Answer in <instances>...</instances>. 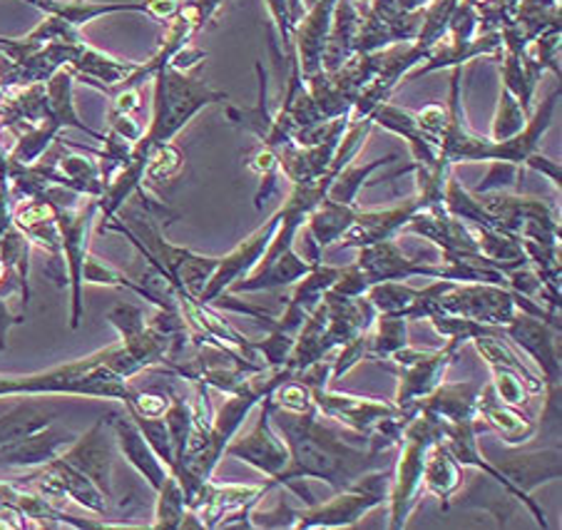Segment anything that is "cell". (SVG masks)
<instances>
[{"label":"cell","mask_w":562,"mask_h":530,"mask_svg":"<svg viewBox=\"0 0 562 530\" xmlns=\"http://www.w3.org/2000/svg\"><path fill=\"white\" fill-rule=\"evenodd\" d=\"M294 379L304 381L308 386L318 416L331 418V421L346 426V429L353 433L371 436L383 418L401 416L398 406L383 402V398L331 392V357L316 361V364L304 369L302 374H296Z\"/></svg>","instance_id":"5"},{"label":"cell","mask_w":562,"mask_h":530,"mask_svg":"<svg viewBox=\"0 0 562 530\" xmlns=\"http://www.w3.org/2000/svg\"><path fill=\"white\" fill-rule=\"evenodd\" d=\"M391 466L363 473L351 486L336 490L326 504H314L299 510L294 528H349L369 514V510L389 504Z\"/></svg>","instance_id":"6"},{"label":"cell","mask_w":562,"mask_h":530,"mask_svg":"<svg viewBox=\"0 0 562 530\" xmlns=\"http://www.w3.org/2000/svg\"><path fill=\"white\" fill-rule=\"evenodd\" d=\"M428 3H430V0H396V5L401 8V11H406V13L424 11Z\"/></svg>","instance_id":"55"},{"label":"cell","mask_w":562,"mask_h":530,"mask_svg":"<svg viewBox=\"0 0 562 530\" xmlns=\"http://www.w3.org/2000/svg\"><path fill=\"white\" fill-rule=\"evenodd\" d=\"M371 290V282L369 277L361 272L359 264H346L339 269V277H336V282L331 284L334 294H341V296H367V292Z\"/></svg>","instance_id":"52"},{"label":"cell","mask_w":562,"mask_h":530,"mask_svg":"<svg viewBox=\"0 0 562 530\" xmlns=\"http://www.w3.org/2000/svg\"><path fill=\"white\" fill-rule=\"evenodd\" d=\"M560 95H562V90L558 86L546 100L540 102L538 108H532V113L528 115L526 125H522L520 133H515L508 139H501V143H493L488 162H493V160L513 162L522 170V167H526V162H528V157L532 153H538L540 139L546 137V133L552 127V120H555V110L560 105Z\"/></svg>","instance_id":"23"},{"label":"cell","mask_w":562,"mask_h":530,"mask_svg":"<svg viewBox=\"0 0 562 530\" xmlns=\"http://www.w3.org/2000/svg\"><path fill=\"white\" fill-rule=\"evenodd\" d=\"M446 133L440 139L438 155L443 157L448 165H463V162H488L491 155V137H483L471 129L465 120V105H463V68L451 70V86H448V105H446Z\"/></svg>","instance_id":"16"},{"label":"cell","mask_w":562,"mask_h":530,"mask_svg":"<svg viewBox=\"0 0 562 530\" xmlns=\"http://www.w3.org/2000/svg\"><path fill=\"white\" fill-rule=\"evenodd\" d=\"M477 394H481V386H477L475 381H456V384L440 381L434 392L418 398L414 404V411L434 416L438 424L473 421V418H477Z\"/></svg>","instance_id":"27"},{"label":"cell","mask_w":562,"mask_h":530,"mask_svg":"<svg viewBox=\"0 0 562 530\" xmlns=\"http://www.w3.org/2000/svg\"><path fill=\"white\" fill-rule=\"evenodd\" d=\"M501 334L522 353H528L532 364L540 369V379L546 388L560 386V329L530 314L515 312L513 319L501 327Z\"/></svg>","instance_id":"17"},{"label":"cell","mask_w":562,"mask_h":530,"mask_svg":"<svg viewBox=\"0 0 562 530\" xmlns=\"http://www.w3.org/2000/svg\"><path fill=\"white\" fill-rule=\"evenodd\" d=\"M420 207H426V202L414 194V198L401 200L393 207L383 210H359L356 212L353 225L344 232L341 239L336 241L339 249H361L376 241L396 239L398 232H404L408 219L416 215Z\"/></svg>","instance_id":"20"},{"label":"cell","mask_w":562,"mask_h":530,"mask_svg":"<svg viewBox=\"0 0 562 530\" xmlns=\"http://www.w3.org/2000/svg\"><path fill=\"white\" fill-rule=\"evenodd\" d=\"M130 392V381L112 369V343L86 359H75L37 374H0V396H86L115 398L125 404Z\"/></svg>","instance_id":"3"},{"label":"cell","mask_w":562,"mask_h":530,"mask_svg":"<svg viewBox=\"0 0 562 530\" xmlns=\"http://www.w3.org/2000/svg\"><path fill=\"white\" fill-rule=\"evenodd\" d=\"M98 200L86 198L78 207L58 210V229H60V245H63V259L65 272H68L70 284V329H78L82 322V264L88 257V237L92 219L98 215Z\"/></svg>","instance_id":"10"},{"label":"cell","mask_w":562,"mask_h":530,"mask_svg":"<svg viewBox=\"0 0 562 530\" xmlns=\"http://www.w3.org/2000/svg\"><path fill=\"white\" fill-rule=\"evenodd\" d=\"M356 31H359V8L351 0H339L334 8L331 31L322 55V70L331 72L351 58Z\"/></svg>","instance_id":"34"},{"label":"cell","mask_w":562,"mask_h":530,"mask_svg":"<svg viewBox=\"0 0 562 530\" xmlns=\"http://www.w3.org/2000/svg\"><path fill=\"white\" fill-rule=\"evenodd\" d=\"M277 227H279V217L274 212V217H269L257 232H251L247 239H241L239 245L232 249V252L220 257L217 269H214L212 279L207 282V286H204V292L200 294V300L196 302L212 304L214 300H220V296L227 292L234 282L245 279L251 269L259 264V259L265 257Z\"/></svg>","instance_id":"19"},{"label":"cell","mask_w":562,"mask_h":530,"mask_svg":"<svg viewBox=\"0 0 562 530\" xmlns=\"http://www.w3.org/2000/svg\"><path fill=\"white\" fill-rule=\"evenodd\" d=\"M420 21H424V11L406 13L396 5V0H369V11H359L353 53H373L396 43L416 41Z\"/></svg>","instance_id":"15"},{"label":"cell","mask_w":562,"mask_h":530,"mask_svg":"<svg viewBox=\"0 0 562 530\" xmlns=\"http://www.w3.org/2000/svg\"><path fill=\"white\" fill-rule=\"evenodd\" d=\"M339 0H314V5L302 15L292 33V48L296 55L302 78H308L312 72L322 70V55L326 48V38L331 31L334 8Z\"/></svg>","instance_id":"24"},{"label":"cell","mask_w":562,"mask_h":530,"mask_svg":"<svg viewBox=\"0 0 562 530\" xmlns=\"http://www.w3.org/2000/svg\"><path fill=\"white\" fill-rule=\"evenodd\" d=\"M522 38L532 43L540 33L560 25V0H518L513 21Z\"/></svg>","instance_id":"38"},{"label":"cell","mask_w":562,"mask_h":530,"mask_svg":"<svg viewBox=\"0 0 562 530\" xmlns=\"http://www.w3.org/2000/svg\"><path fill=\"white\" fill-rule=\"evenodd\" d=\"M155 493H157V506H155L153 528L177 530L182 526V518L187 514V498H184L180 481H177L170 473V476L165 478L162 486H159Z\"/></svg>","instance_id":"40"},{"label":"cell","mask_w":562,"mask_h":530,"mask_svg":"<svg viewBox=\"0 0 562 530\" xmlns=\"http://www.w3.org/2000/svg\"><path fill=\"white\" fill-rule=\"evenodd\" d=\"M488 461L503 473V478L510 483L515 498L530 510L540 528H550L546 510H542L538 506V500L532 498V490L538 486H546L550 481H560V446L540 451H501L495 459Z\"/></svg>","instance_id":"8"},{"label":"cell","mask_w":562,"mask_h":530,"mask_svg":"<svg viewBox=\"0 0 562 530\" xmlns=\"http://www.w3.org/2000/svg\"><path fill=\"white\" fill-rule=\"evenodd\" d=\"M0 262L5 264L8 272L21 279L25 292H31L27 284V272H31V241L15 225L0 232Z\"/></svg>","instance_id":"41"},{"label":"cell","mask_w":562,"mask_h":530,"mask_svg":"<svg viewBox=\"0 0 562 530\" xmlns=\"http://www.w3.org/2000/svg\"><path fill=\"white\" fill-rule=\"evenodd\" d=\"M356 212H359V207H353V204H341L331 198H324L312 215H308L306 227L308 235H312L314 257L318 262H322L324 249L334 247L344 232L353 225Z\"/></svg>","instance_id":"33"},{"label":"cell","mask_w":562,"mask_h":530,"mask_svg":"<svg viewBox=\"0 0 562 530\" xmlns=\"http://www.w3.org/2000/svg\"><path fill=\"white\" fill-rule=\"evenodd\" d=\"M115 455H117V443H115V433H112V424L108 414L98 418L86 433H78V439H75L68 449L60 453V459L95 483L112 504V500H115V488H112Z\"/></svg>","instance_id":"12"},{"label":"cell","mask_w":562,"mask_h":530,"mask_svg":"<svg viewBox=\"0 0 562 530\" xmlns=\"http://www.w3.org/2000/svg\"><path fill=\"white\" fill-rule=\"evenodd\" d=\"M473 343L485 364L491 367V384L505 404L522 408L530 404V398L542 396V392H546L542 379L522 364L503 334H485V337H475Z\"/></svg>","instance_id":"9"},{"label":"cell","mask_w":562,"mask_h":530,"mask_svg":"<svg viewBox=\"0 0 562 530\" xmlns=\"http://www.w3.org/2000/svg\"><path fill=\"white\" fill-rule=\"evenodd\" d=\"M560 35L562 27H550V31L540 33L536 41L526 45V53L536 60L542 70L555 72L560 80Z\"/></svg>","instance_id":"48"},{"label":"cell","mask_w":562,"mask_h":530,"mask_svg":"<svg viewBox=\"0 0 562 530\" xmlns=\"http://www.w3.org/2000/svg\"><path fill=\"white\" fill-rule=\"evenodd\" d=\"M356 264L369 277L371 286L379 282H408L414 277L443 279V262L434 259H418L406 255L396 239L376 241V245L361 247Z\"/></svg>","instance_id":"18"},{"label":"cell","mask_w":562,"mask_h":530,"mask_svg":"<svg viewBox=\"0 0 562 530\" xmlns=\"http://www.w3.org/2000/svg\"><path fill=\"white\" fill-rule=\"evenodd\" d=\"M475 414L485 421V429L501 436L505 446H526L528 441H532V436L538 433L536 421H530V416L518 411V406L505 404L503 398L495 394L493 384L481 386Z\"/></svg>","instance_id":"26"},{"label":"cell","mask_w":562,"mask_h":530,"mask_svg":"<svg viewBox=\"0 0 562 530\" xmlns=\"http://www.w3.org/2000/svg\"><path fill=\"white\" fill-rule=\"evenodd\" d=\"M271 424L286 443L289 463L277 478L267 483L271 490L279 486L292 490L304 506L316 504L306 481H324L334 490H341L359 481L363 473L391 466V453L398 449L396 441L381 433L353 441L351 436L318 421L316 408L306 414H292L271 406Z\"/></svg>","instance_id":"1"},{"label":"cell","mask_w":562,"mask_h":530,"mask_svg":"<svg viewBox=\"0 0 562 530\" xmlns=\"http://www.w3.org/2000/svg\"><path fill=\"white\" fill-rule=\"evenodd\" d=\"M398 162V155H386V157H379V160L367 162V165H359V162H349L344 167V170L334 177V182L329 184V192H326V198H331L341 204H353L356 207V200H359V192L371 184V177L373 172H379L381 167Z\"/></svg>","instance_id":"37"},{"label":"cell","mask_w":562,"mask_h":530,"mask_svg":"<svg viewBox=\"0 0 562 530\" xmlns=\"http://www.w3.org/2000/svg\"><path fill=\"white\" fill-rule=\"evenodd\" d=\"M130 414V411H127ZM133 421L137 424V429L143 431L147 443L153 446V451L159 455V461L165 463L172 473L175 466V446H172V436L170 429H167L165 416H139V414H130Z\"/></svg>","instance_id":"44"},{"label":"cell","mask_w":562,"mask_h":530,"mask_svg":"<svg viewBox=\"0 0 562 530\" xmlns=\"http://www.w3.org/2000/svg\"><path fill=\"white\" fill-rule=\"evenodd\" d=\"M68 68L88 86L98 90L120 88L123 82L137 70V63H130L123 58H112V55L92 48L88 41H82L75 50Z\"/></svg>","instance_id":"29"},{"label":"cell","mask_w":562,"mask_h":530,"mask_svg":"<svg viewBox=\"0 0 562 530\" xmlns=\"http://www.w3.org/2000/svg\"><path fill=\"white\" fill-rule=\"evenodd\" d=\"M339 269L341 267H336V264L316 262L312 267V272L299 279V284L294 286L292 296H286V302L299 306V309L306 312V314L314 312L316 304L324 300V294L331 290L336 277H339Z\"/></svg>","instance_id":"39"},{"label":"cell","mask_w":562,"mask_h":530,"mask_svg":"<svg viewBox=\"0 0 562 530\" xmlns=\"http://www.w3.org/2000/svg\"><path fill=\"white\" fill-rule=\"evenodd\" d=\"M463 349V341L458 339H446L440 349H416V347H404L396 353H391L393 371L398 376V394L396 404L401 416L411 418L414 411V404L418 398L434 392V388L443 381L446 369L453 364L458 351Z\"/></svg>","instance_id":"7"},{"label":"cell","mask_w":562,"mask_h":530,"mask_svg":"<svg viewBox=\"0 0 562 530\" xmlns=\"http://www.w3.org/2000/svg\"><path fill=\"white\" fill-rule=\"evenodd\" d=\"M82 282L100 284V286H117V290H130V292H135L137 296H143V300H147L149 304H155V296L149 294L143 284L133 282V279L125 277L123 272H117L115 267L105 264L102 259L92 257L90 252L86 257V264H82Z\"/></svg>","instance_id":"42"},{"label":"cell","mask_w":562,"mask_h":530,"mask_svg":"<svg viewBox=\"0 0 562 530\" xmlns=\"http://www.w3.org/2000/svg\"><path fill=\"white\" fill-rule=\"evenodd\" d=\"M526 167H530V170H536V172H540V174H546L548 180L555 184L558 188V192H560V180H562V170H560V162H555V160H550V157H546V155H540V153H532L530 157H528V162H526Z\"/></svg>","instance_id":"54"},{"label":"cell","mask_w":562,"mask_h":530,"mask_svg":"<svg viewBox=\"0 0 562 530\" xmlns=\"http://www.w3.org/2000/svg\"><path fill=\"white\" fill-rule=\"evenodd\" d=\"M182 165H184V155L180 147H177L175 143H167L162 147H157V150L149 155L147 167H145V180L155 182V184L170 182L177 174H180Z\"/></svg>","instance_id":"46"},{"label":"cell","mask_w":562,"mask_h":530,"mask_svg":"<svg viewBox=\"0 0 562 530\" xmlns=\"http://www.w3.org/2000/svg\"><path fill=\"white\" fill-rule=\"evenodd\" d=\"M526 110L520 108V102L515 100L513 92L501 86V102H498V113H495L493 120V133L491 139L493 143H501V139H508L515 133H520L522 125H526Z\"/></svg>","instance_id":"45"},{"label":"cell","mask_w":562,"mask_h":530,"mask_svg":"<svg viewBox=\"0 0 562 530\" xmlns=\"http://www.w3.org/2000/svg\"><path fill=\"white\" fill-rule=\"evenodd\" d=\"M316 262L306 259L296 252V249H286L281 252L277 259H271L265 267H255L251 272L234 282L229 286V294H255V292H269V290H279V286H289L299 282V279L306 277L312 272V267Z\"/></svg>","instance_id":"28"},{"label":"cell","mask_w":562,"mask_h":530,"mask_svg":"<svg viewBox=\"0 0 562 530\" xmlns=\"http://www.w3.org/2000/svg\"><path fill=\"white\" fill-rule=\"evenodd\" d=\"M299 508H292V500L284 496L279 500L277 508L259 510L257 506L249 510L251 528H294L296 526Z\"/></svg>","instance_id":"50"},{"label":"cell","mask_w":562,"mask_h":530,"mask_svg":"<svg viewBox=\"0 0 562 530\" xmlns=\"http://www.w3.org/2000/svg\"><path fill=\"white\" fill-rule=\"evenodd\" d=\"M408 324L401 314H376L367 331V359L389 361L391 353L408 347Z\"/></svg>","instance_id":"36"},{"label":"cell","mask_w":562,"mask_h":530,"mask_svg":"<svg viewBox=\"0 0 562 530\" xmlns=\"http://www.w3.org/2000/svg\"><path fill=\"white\" fill-rule=\"evenodd\" d=\"M23 322H25V314L11 312V306H8V296L0 294V351H5L8 347V331L13 327H21Z\"/></svg>","instance_id":"53"},{"label":"cell","mask_w":562,"mask_h":530,"mask_svg":"<svg viewBox=\"0 0 562 530\" xmlns=\"http://www.w3.org/2000/svg\"><path fill=\"white\" fill-rule=\"evenodd\" d=\"M78 439L60 424H50L25 439L0 446V471H33L58 459L68 446Z\"/></svg>","instance_id":"21"},{"label":"cell","mask_w":562,"mask_h":530,"mask_svg":"<svg viewBox=\"0 0 562 530\" xmlns=\"http://www.w3.org/2000/svg\"><path fill=\"white\" fill-rule=\"evenodd\" d=\"M446 120H448V113L443 105H436V102H430V105H426L424 110H418L416 113V127L418 133L426 137V143H430L436 147H440V139H443V133H446Z\"/></svg>","instance_id":"51"},{"label":"cell","mask_w":562,"mask_h":530,"mask_svg":"<svg viewBox=\"0 0 562 530\" xmlns=\"http://www.w3.org/2000/svg\"><path fill=\"white\" fill-rule=\"evenodd\" d=\"M23 3L37 8V11H45V0H23Z\"/></svg>","instance_id":"56"},{"label":"cell","mask_w":562,"mask_h":530,"mask_svg":"<svg viewBox=\"0 0 562 530\" xmlns=\"http://www.w3.org/2000/svg\"><path fill=\"white\" fill-rule=\"evenodd\" d=\"M520 180H522V170L518 165L513 162H501V160H493L491 162V170L485 174V180L477 184V190L473 194H485V192H508L520 188Z\"/></svg>","instance_id":"49"},{"label":"cell","mask_w":562,"mask_h":530,"mask_svg":"<svg viewBox=\"0 0 562 530\" xmlns=\"http://www.w3.org/2000/svg\"><path fill=\"white\" fill-rule=\"evenodd\" d=\"M58 416L60 408L48 402V396H25L21 404H15L11 411L0 416V446L45 429V426L58 421Z\"/></svg>","instance_id":"32"},{"label":"cell","mask_w":562,"mask_h":530,"mask_svg":"<svg viewBox=\"0 0 562 530\" xmlns=\"http://www.w3.org/2000/svg\"><path fill=\"white\" fill-rule=\"evenodd\" d=\"M371 123H373V127H383L393 135L404 137L411 147V155H414V165L426 167V170H434V167H438L440 155L436 147L426 143V137L418 133L416 113L393 105L391 100H386V102H381L376 110H373Z\"/></svg>","instance_id":"30"},{"label":"cell","mask_w":562,"mask_h":530,"mask_svg":"<svg viewBox=\"0 0 562 530\" xmlns=\"http://www.w3.org/2000/svg\"><path fill=\"white\" fill-rule=\"evenodd\" d=\"M503 50V41L501 33H481L471 41H461V38H451V35H443L436 45H430L426 53V60L420 63V68H416L406 80H418L426 78L436 70H453V68H463L465 63H471L475 58H495Z\"/></svg>","instance_id":"22"},{"label":"cell","mask_w":562,"mask_h":530,"mask_svg":"<svg viewBox=\"0 0 562 530\" xmlns=\"http://www.w3.org/2000/svg\"><path fill=\"white\" fill-rule=\"evenodd\" d=\"M438 312L463 316L491 327H505L515 316L513 292L508 286L481 282H453V286L438 300Z\"/></svg>","instance_id":"14"},{"label":"cell","mask_w":562,"mask_h":530,"mask_svg":"<svg viewBox=\"0 0 562 530\" xmlns=\"http://www.w3.org/2000/svg\"><path fill=\"white\" fill-rule=\"evenodd\" d=\"M18 483L37 490L41 496L53 500V504H58V500H72V504L82 506L90 510V514L110 518V500L105 498V493H102L88 476H82L78 469L65 463L60 455L55 461L45 463V466L27 471L25 476L18 478Z\"/></svg>","instance_id":"11"},{"label":"cell","mask_w":562,"mask_h":530,"mask_svg":"<svg viewBox=\"0 0 562 530\" xmlns=\"http://www.w3.org/2000/svg\"><path fill=\"white\" fill-rule=\"evenodd\" d=\"M271 398H274V406L281 408V411L306 414V411H314V408H316L312 392H308V386L299 379H286L284 384L274 388Z\"/></svg>","instance_id":"47"},{"label":"cell","mask_w":562,"mask_h":530,"mask_svg":"<svg viewBox=\"0 0 562 530\" xmlns=\"http://www.w3.org/2000/svg\"><path fill=\"white\" fill-rule=\"evenodd\" d=\"M463 466L458 463L443 439L430 446L424 461V488L440 500V508H451V500L463 488Z\"/></svg>","instance_id":"31"},{"label":"cell","mask_w":562,"mask_h":530,"mask_svg":"<svg viewBox=\"0 0 562 530\" xmlns=\"http://www.w3.org/2000/svg\"><path fill=\"white\" fill-rule=\"evenodd\" d=\"M416 294L418 286H411L408 282H379L367 292V300L376 314H404Z\"/></svg>","instance_id":"43"},{"label":"cell","mask_w":562,"mask_h":530,"mask_svg":"<svg viewBox=\"0 0 562 530\" xmlns=\"http://www.w3.org/2000/svg\"><path fill=\"white\" fill-rule=\"evenodd\" d=\"M257 78H259V100L255 102V105L251 108L227 105L224 108V115H227V120L234 127L255 135L257 143L269 145L271 129H274V113L269 110V82H267L265 63H257Z\"/></svg>","instance_id":"35"},{"label":"cell","mask_w":562,"mask_h":530,"mask_svg":"<svg viewBox=\"0 0 562 530\" xmlns=\"http://www.w3.org/2000/svg\"><path fill=\"white\" fill-rule=\"evenodd\" d=\"M155 98H153V117H149V125L143 129V137L137 139L133 147V157L130 162L115 174L102 198L98 200V212L102 215V225L117 217V212L123 204L133 198V194L143 188L145 182V167L149 155H153L157 147L167 143L182 133V129L190 125L194 115H200L204 108L217 105V102L227 100V92L214 90L207 86L202 78H194L190 72L175 70L167 65V68L157 70L155 76ZM100 225V227H102Z\"/></svg>","instance_id":"2"},{"label":"cell","mask_w":562,"mask_h":530,"mask_svg":"<svg viewBox=\"0 0 562 530\" xmlns=\"http://www.w3.org/2000/svg\"><path fill=\"white\" fill-rule=\"evenodd\" d=\"M443 439L440 424L434 416L416 411L408 418L401 433L396 466H391V490H389V528H406L411 514L418 506V496L424 490V461L430 446Z\"/></svg>","instance_id":"4"},{"label":"cell","mask_w":562,"mask_h":530,"mask_svg":"<svg viewBox=\"0 0 562 530\" xmlns=\"http://www.w3.org/2000/svg\"><path fill=\"white\" fill-rule=\"evenodd\" d=\"M110 424L112 433H115L117 451L147 481V486L157 490L165 483V478L170 476V469L159 461V455L153 451V446L147 443L143 431L137 429V424L127 411H110Z\"/></svg>","instance_id":"25"},{"label":"cell","mask_w":562,"mask_h":530,"mask_svg":"<svg viewBox=\"0 0 562 530\" xmlns=\"http://www.w3.org/2000/svg\"><path fill=\"white\" fill-rule=\"evenodd\" d=\"M271 406H274V402H271V394H267L261 398L259 418L251 426V431H247L245 436H234L227 443V449H224V455L249 463L251 469L265 473L267 481L277 478L289 463L286 443L274 429V424H271Z\"/></svg>","instance_id":"13"}]
</instances>
